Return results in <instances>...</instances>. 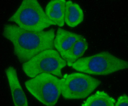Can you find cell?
Returning a JSON list of instances; mask_svg holds the SVG:
<instances>
[{"label": "cell", "instance_id": "cell-9", "mask_svg": "<svg viewBox=\"0 0 128 106\" xmlns=\"http://www.w3.org/2000/svg\"><path fill=\"white\" fill-rule=\"evenodd\" d=\"M66 1L54 0L49 2L45 9V12L48 18L60 27L65 24V14Z\"/></svg>", "mask_w": 128, "mask_h": 106}, {"label": "cell", "instance_id": "cell-8", "mask_svg": "<svg viewBox=\"0 0 128 106\" xmlns=\"http://www.w3.org/2000/svg\"><path fill=\"white\" fill-rule=\"evenodd\" d=\"M83 37L81 35L58 28L54 40V47L62 58L73 45Z\"/></svg>", "mask_w": 128, "mask_h": 106}, {"label": "cell", "instance_id": "cell-4", "mask_svg": "<svg viewBox=\"0 0 128 106\" xmlns=\"http://www.w3.org/2000/svg\"><path fill=\"white\" fill-rule=\"evenodd\" d=\"M64 78L44 73L25 83L28 91L38 101L49 106L55 105L62 94Z\"/></svg>", "mask_w": 128, "mask_h": 106}, {"label": "cell", "instance_id": "cell-2", "mask_svg": "<svg viewBox=\"0 0 128 106\" xmlns=\"http://www.w3.org/2000/svg\"><path fill=\"white\" fill-rule=\"evenodd\" d=\"M24 29L35 32L56 25L48 17L36 0L22 1L14 13L8 19Z\"/></svg>", "mask_w": 128, "mask_h": 106}, {"label": "cell", "instance_id": "cell-5", "mask_svg": "<svg viewBox=\"0 0 128 106\" xmlns=\"http://www.w3.org/2000/svg\"><path fill=\"white\" fill-rule=\"evenodd\" d=\"M67 65L66 61L57 51L50 49L41 52L24 63L22 69L26 76L31 78L44 73L61 78L62 70Z\"/></svg>", "mask_w": 128, "mask_h": 106}, {"label": "cell", "instance_id": "cell-7", "mask_svg": "<svg viewBox=\"0 0 128 106\" xmlns=\"http://www.w3.org/2000/svg\"><path fill=\"white\" fill-rule=\"evenodd\" d=\"M6 73L15 106H28L26 94L20 83L16 69L10 66L6 70Z\"/></svg>", "mask_w": 128, "mask_h": 106}, {"label": "cell", "instance_id": "cell-10", "mask_svg": "<svg viewBox=\"0 0 128 106\" xmlns=\"http://www.w3.org/2000/svg\"><path fill=\"white\" fill-rule=\"evenodd\" d=\"M84 18L83 10L78 4L71 0L66 1L64 20L68 26H77L83 22Z\"/></svg>", "mask_w": 128, "mask_h": 106}, {"label": "cell", "instance_id": "cell-1", "mask_svg": "<svg viewBox=\"0 0 128 106\" xmlns=\"http://www.w3.org/2000/svg\"><path fill=\"white\" fill-rule=\"evenodd\" d=\"M4 36L11 42L15 55L23 63L45 50L54 49L55 30L51 28L38 32L27 30L13 24L4 26Z\"/></svg>", "mask_w": 128, "mask_h": 106}, {"label": "cell", "instance_id": "cell-11", "mask_svg": "<svg viewBox=\"0 0 128 106\" xmlns=\"http://www.w3.org/2000/svg\"><path fill=\"white\" fill-rule=\"evenodd\" d=\"M88 48V41L83 36L73 45L62 58L66 61L68 66L71 67L74 63L83 55Z\"/></svg>", "mask_w": 128, "mask_h": 106}, {"label": "cell", "instance_id": "cell-13", "mask_svg": "<svg viewBox=\"0 0 128 106\" xmlns=\"http://www.w3.org/2000/svg\"><path fill=\"white\" fill-rule=\"evenodd\" d=\"M114 106H128V97L127 95L124 94L120 96L115 103Z\"/></svg>", "mask_w": 128, "mask_h": 106}, {"label": "cell", "instance_id": "cell-6", "mask_svg": "<svg viewBox=\"0 0 128 106\" xmlns=\"http://www.w3.org/2000/svg\"><path fill=\"white\" fill-rule=\"evenodd\" d=\"M62 95L67 99H81L87 97L101 83L100 80L82 73H74L63 78Z\"/></svg>", "mask_w": 128, "mask_h": 106}, {"label": "cell", "instance_id": "cell-12", "mask_svg": "<svg viewBox=\"0 0 128 106\" xmlns=\"http://www.w3.org/2000/svg\"><path fill=\"white\" fill-rule=\"evenodd\" d=\"M116 102L113 98L103 91H98L82 104V106H114Z\"/></svg>", "mask_w": 128, "mask_h": 106}, {"label": "cell", "instance_id": "cell-3", "mask_svg": "<svg viewBox=\"0 0 128 106\" xmlns=\"http://www.w3.org/2000/svg\"><path fill=\"white\" fill-rule=\"evenodd\" d=\"M71 67L77 71L84 73L106 76L127 69L128 62L108 52L104 51L80 58Z\"/></svg>", "mask_w": 128, "mask_h": 106}]
</instances>
